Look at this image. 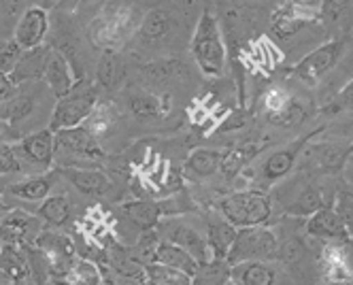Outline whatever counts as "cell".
<instances>
[{
	"mask_svg": "<svg viewBox=\"0 0 353 285\" xmlns=\"http://www.w3.org/2000/svg\"><path fill=\"white\" fill-rule=\"evenodd\" d=\"M219 215L230 222L234 228L264 226L272 213V202L262 190H239L221 196L217 202Z\"/></svg>",
	"mask_w": 353,
	"mask_h": 285,
	"instance_id": "obj_1",
	"label": "cell"
},
{
	"mask_svg": "<svg viewBox=\"0 0 353 285\" xmlns=\"http://www.w3.org/2000/svg\"><path fill=\"white\" fill-rule=\"evenodd\" d=\"M192 56L198 68L209 77H219L225 68V45L221 39L219 23L215 15L205 9L198 17L196 30L192 35Z\"/></svg>",
	"mask_w": 353,
	"mask_h": 285,
	"instance_id": "obj_2",
	"label": "cell"
},
{
	"mask_svg": "<svg viewBox=\"0 0 353 285\" xmlns=\"http://www.w3.org/2000/svg\"><path fill=\"white\" fill-rule=\"evenodd\" d=\"M353 151V141H311L298 158V170L311 177L341 175Z\"/></svg>",
	"mask_w": 353,
	"mask_h": 285,
	"instance_id": "obj_3",
	"label": "cell"
},
{
	"mask_svg": "<svg viewBox=\"0 0 353 285\" xmlns=\"http://www.w3.org/2000/svg\"><path fill=\"white\" fill-rule=\"evenodd\" d=\"M98 105V92L96 86L88 81H77L70 94L58 98L52 119H49V130L58 132L66 128H77L88 121L92 111Z\"/></svg>",
	"mask_w": 353,
	"mask_h": 285,
	"instance_id": "obj_4",
	"label": "cell"
},
{
	"mask_svg": "<svg viewBox=\"0 0 353 285\" xmlns=\"http://www.w3.org/2000/svg\"><path fill=\"white\" fill-rule=\"evenodd\" d=\"M279 239L270 228H239V235L234 239V245L225 257L228 266L241 264V262H274L279 260Z\"/></svg>",
	"mask_w": 353,
	"mask_h": 285,
	"instance_id": "obj_5",
	"label": "cell"
},
{
	"mask_svg": "<svg viewBox=\"0 0 353 285\" xmlns=\"http://www.w3.org/2000/svg\"><path fill=\"white\" fill-rule=\"evenodd\" d=\"M345 47H347V39H334V41H327V43L319 45L317 49H313L311 54H307L294 66V75L300 81L315 86L339 64V60L345 54Z\"/></svg>",
	"mask_w": 353,
	"mask_h": 285,
	"instance_id": "obj_6",
	"label": "cell"
},
{
	"mask_svg": "<svg viewBox=\"0 0 353 285\" xmlns=\"http://www.w3.org/2000/svg\"><path fill=\"white\" fill-rule=\"evenodd\" d=\"M321 130H323V128H317V130H313V132H309L305 137H300V139L292 141L290 145H285L281 149H276L274 153H270L268 158H266V162L262 164V168H260V184L270 186V184H276V181H281L283 177H288L296 168L302 149H305L307 143H311Z\"/></svg>",
	"mask_w": 353,
	"mask_h": 285,
	"instance_id": "obj_7",
	"label": "cell"
},
{
	"mask_svg": "<svg viewBox=\"0 0 353 285\" xmlns=\"http://www.w3.org/2000/svg\"><path fill=\"white\" fill-rule=\"evenodd\" d=\"M13 151L17 153V158H23L28 164L39 166L41 170H47L54 166L56 158V135L45 128V130L32 132L28 137H23L13 145Z\"/></svg>",
	"mask_w": 353,
	"mask_h": 285,
	"instance_id": "obj_8",
	"label": "cell"
},
{
	"mask_svg": "<svg viewBox=\"0 0 353 285\" xmlns=\"http://www.w3.org/2000/svg\"><path fill=\"white\" fill-rule=\"evenodd\" d=\"M49 30V13L47 9L32 5L23 11V15L19 17L17 26H15V32L13 39L21 45V49H34L41 47L45 37Z\"/></svg>",
	"mask_w": 353,
	"mask_h": 285,
	"instance_id": "obj_9",
	"label": "cell"
},
{
	"mask_svg": "<svg viewBox=\"0 0 353 285\" xmlns=\"http://www.w3.org/2000/svg\"><path fill=\"white\" fill-rule=\"evenodd\" d=\"M54 135H56V151L79 155V158H88V160H98L100 155H103L98 139L85 126L66 128V130H58Z\"/></svg>",
	"mask_w": 353,
	"mask_h": 285,
	"instance_id": "obj_10",
	"label": "cell"
},
{
	"mask_svg": "<svg viewBox=\"0 0 353 285\" xmlns=\"http://www.w3.org/2000/svg\"><path fill=\"white\" fill-rule=\"evenodd\" d=\"M43 79L47 81L49 90H52V94L56 98L70 94L72 88L77 86L72 68H70V64H68V60L62 51H49L47 62H45V70H43Z\"/></svg>",
	"mask_w": 353,
	"mask_h": 285,
	"instance_id": "obj_11",
	"label": "cell"
},
{
	"mask_svg": "<svg viewBox=\"0 0 353 285\" xmlns=\"http://www.w3.org/2000/svg\"><path fill=\"white\" fill-rule=\"evenodd\" d=\"M307 232L315 239H323V241H343L349 243V230L345 228V224L341 222V217L336 215V211L332 209V204L323 206L317 213H313L307 222Z\"/></svg>",
	"mask_w": 353,
	"mask_h": 285,
	"instance_id": "obj_12",
	"label": "cell"
},
{
	"mask_svg": "<svg viewBox=\"0 0 353 285\" xmlns=\"http://www.w3.org/2000/svg\"><path fill=\"white\" fill-rule=\"evenodd\" d=\"M168 241L183 247L188 253H192L196 257V262L200 266H207L213 262V253H211V247L207 243V239L196 232L194 228H188V226H170L168 230Z\"/></svg>",
	"mask_w": 353,
	"mask_h": 285,
	"instance_id": "obj_13",
	"label": "cell"
},
{
	"mask_svg": "<svg viewBox=\"0 0 353 285\" xmlns=\"http://www.w3.org/2000/svg\"><path fill=\"white\" fill-rule=\"evenodd\" d=\"M60 175L68 181V184L88 196H103L111 190V181L105 173L90 170V168H62Z\"/></svg>",
	"mask_w": 353,
	"mask_h": 285,
	"instance_id": "obj_14",
	"label": "cell"
},
{
	"mask_svg": "<svg viewBox=\"0 0 353 285\" xmlns=\"http://www.w3.org/2000/svg\"><path fill=\"white\" fill-rule=\"evenodd\" d=\"M0 271L17 285H23L32 277L28 251L23 249V245H11V243L3 245V251H0Z\"/></svg>",
	"mask_w": 353,
	"mask_h": 285,
	"instance_id": "obj_15",
	"label": "cell"
},
{
	"mask_svg": "<svg viewBox=\"0 0 353 285\" xmlns=\"http://www.w3.org/2000/svg\"><path fill=\"white\" fill-rule=\"evenodd\" d=\"M345 243H332L325 245L321 253V271L325 281H347L353 279V260L347 253Z\"/></svg>",
	"mask_w": 353,
	"mask_h": 285,
	"instance_id": "obj_16",
	"label": "cell"
},
{
	"mask_svg": "<svg viewBox=\"0 0 353 285\" xmlns=\"http://www.w3.org/2000/svg\"><path fill=\"white\" fill-rule=\"evenodd\" d=\"M41 217L26 213V211H11L3 222H0V241L11 245H23L28 232L32 228H39Z\"/></svg>",
	"mask_w": 353,
	"mask_h": 285,
	"instance_id": "obj_17",
	"label": "cell"
},
{
	"mask_svg": "<svg viewBox=\"0 0 353 285\" xmlns=\"http://www.w3.org/2000/svg\"><path fill=\"white\" fill-rule=\"evenodd\" d=\"M230 277L239 285H276V268L270 262H241L230 266Z\"/></svg>",
	"mask_w": 353,
	"mask_h": 285,
	"instance_id": "obj_18",
	"label": "cell"
},
{
	"mask_svg": "<svg viewBox=\"0 0 353 285\" xmlns=\"http://www.w3.org/2000/svg\"><path fill=\"white\" fill-rule=\"evenodd\" d=\"M47 56H49V49L43 47V45L41 47H34V49H28V51H23V56H21L17 68L9 77L11 83L13 86H19V83H28L32 79H39V77H43Z\"/></svg>",
	"mask_w": 353,
	"mask_h": 285,
	"instance_id": "obj_19",
	"label": "cell"
},
{
	"mask_svg": "<svg viewBox=\"0 0 353 285\" xmlns=\"http://www.w3.org/2000/svg\"><path fill=\"white\" fill-rule=\"evenodd\" d=\"M54 184H56V175H39V177L15 181V184L7 188V192L15 198L28 200V202H43L52 194Z\"/></svg>",
	"mask_w": 353,
	"mask_h": 285,
	"instance_id": "obj_20",
	"label": "cell"
},
{
	"mask_svg": "<svg viewBox=\"0 0 353 285\" xmlns=\"http://www.w3.org/2000/svg\"><path fill=\"white\" fill-rule=\"evenodd\" d=\"M154 262L172 266V268H176V271H183V273H188L190 277H196L198 271H200V264L196 262V257H194L192 253H188L183 247L174 245V243H170V241H164V243L158 245L156 255H154Z\"/></svg>",
	"mask_w": 353,
	"mask_h": 285,
	"instance_id": "obj_21",
	"label": "cell"
},
{
	"mask_svg": "<svg viewBox=\"0 0 353 285\" xmlns=\"http://www.w3.org/2000/svg\"><path fill=\"white\" fill-rule=\"evenodd\" d=\"M236 235H239V228H234L230 222H225L223 217L209 224V237H207V243H209V247H211L213 260L225 262V257H228V253H230V249H232V245H234Z\"/></svg>",
	"mask_w": 353,
	"mask_h": 285,
	"instance_id": "obj_22",
	"label": "cell"
},
{
	"mask_svg": "<svg viewBox=\"0 0 353 285\" xmlns=\"http://www.w3.org/2000/svg\"><path fill=\"white\" fill-rule=\"evenodd\" d=\"M327 204L330 202H325L321 188L315 184H307L305 188H300L296 198L285 206V213L298 215V217H311L313 213H317L319 209H323V206H327Z\"/></svg>",
	"mask_w": 353,
	"mask_h": 285,
	"instance_id": "obj_23",
	"label": "cell"
},
{
	"mask_svg": "<svg viewBox=\"0 0 353 285\" xmlns=\"http://www.w3.org/2000/svg\"><path fill=\"white\" fill-rule=\"evenodd\" d=\"M123 213L137 228L145 232V230H154L160 224L162 206L151 200H132L123 204Z\"/></svg>",
	"mask_w": 353,
	"mask_h": 285,
	"instance_id": "obj_24",
	"label": "cell"
},
{
	"mask_svg": "<svg viewBox=\"0 0 353 285\" xmlns=\"http://www.w3.org/2000/svg\"><path fill=\"white\" fill-rule=\"evenodd\" d=\"M170 109V96L168 94H132L130 96V111L139 119H156L166 115Z\"/></svg>",
	"mask_w": 353,
	"mask_h": 285,
	"instance_id": "obj_25",
	"label": "cell"
},
{
	"mask_svg": "<svg viewBox=\"0 0 353 285\" xmlns=\"http://www.w3.org/2000/svg\"><path fill=\"white\" fill-rule=\"evenodd\" d=\"M123 75H125L123 60L115 51H105V56L100 58L96 68V83L105 90H115L123 81Z\"/></svg>",
	"mask_w": 353,
	"mask_h": 285,
	"instance_id": "obj_26",
	"label": "cell"
},
{
	"mask_svg": "<svg viewBox=\"0 0 353 285\" xmlns=\"http://www.w3.org/2000/svg\"><path fill=\"white\" fill-rule=\"evenodd\" d=\"M223 153L221 149H209V147H198L188 155V162L185 168L198 177H211L219 170L221 160H223Z\"/></svg>",
	"mask_w": 353,
	"mask_h": 285,
	"instance_id": "obj_27",
	"label": "cell"
},
{
	"mask_svg": "<svg viewBox=\"0 0 353 285\" xmlns=\"http://www.w3.org/2000/svg\"><path fill=\"white\" fill-rule=\"evenodd\" d=\"M15 90H11L3 100H0V121H9V124H17L21 119H26L32 109H34V100L30 94H13Z\"/></svg>",
	"mask_w": 353,
	"mask_h": 285,
	"instance_id": "obj_28",
	"label": "cell"
},
{
	"mask_svg": "<svg viewBox=\"0 0 353 285\" xmlns=\"http://www.w3.org/2000/svg\"><path fill=\"white\" fill-rule=\"evenodd\" d=\"M311 19H313L311 15L302 13V11H298V9H294L292 5L285 3L279 11L272 15V30H274L276 37L285 39V37L296 35L302 26H307Z\"/></svg>",
	"mask_w": 353,
	"mask_h": 285,
	"instance_id": "obj_29",
	"label": "cell"
},
{
	"mask_svg": "<svg viewBox=\"0 0 353 285\" xmlns=\"http://www.w3.org/2000/svg\"><path fill=\"white\" fill-rule=\"evenodd\" d=\"M174 26L172 21V15L166 11V9H151L145 17H143V23H141V37L147 41V43H156L160 39H164L170 28Z\"/></svg>",
	"mask_w": 353,
	"mask_h": 285,
	"instance_id": "obj_30",
	"label": "cell"
},
{
	"mask_svg": "<svg viewBox=\"0 0 353 285\" xmlns=\"http://www.w3.org/2000/svg\"><path fill=\"white\" fill-rule=\"evenodd\" d=\"M143 268H145L147 281L156 283V285H194V277H190L183 271H176L172 266L160 264V262L145 264Z\"/></svg>",
	"mask_w": 353,
	"mask_h": 285,
	"instance_id": "obj_31",
	"label": "cell"
},
{
	"mask_svg": "<svg viewBox=\"0 0 353 285\" xmlns=\"http://www.w3.org/2000/svg\"><path fill=\"white\" fill-rule=\"evenodd\" d=\"M37 215L49 226H64L70 217V202L66 196H47L37 209Z\"/></svg>",
	"mask_w": 353,
	"mask_h": 285,
	"instance_id": "obj_32",
	"label": "cell"
},
{
	"mask_svg": "<svg viewBox=\"0 0 353 285\" xmlns=\"http://www.w3.org/2000/svg\"><path fill=\"white\" fill-rule=\"evenodd\" d=\"M256 153H258V149L251 147V145H247V147H234L230 151H225L223 153V160H221V166H219V173L223 175L225 181L234 179L251 160H254Z\"/></svg>",
	"mask_w": 353,
	"mask_h": 285,
	"instance_id": "obj_33",
	"label": "cell"
},
{
	"mask_svg": "<svg viewBox=\"0 0 353 285\" xmlns=\"http://www.w3.org/2000/svg\"><path fill=\"white\" fill-rule=\"evenodd\" d=\"M64 281L66 285H103V273L92 260H74Z\"/></svg>",
	"mask_w": 353,
	"mask_h": 285,
	"instance_id": "obj_34",
	"label": "cell"
},
{
	"mask_svg": "<svg viewBox=\"0 0 353 285\" xmlns=\"http://www.w3.org/2000/svg\"><path fill=\"white\" fill-rule=\"evenodd\" d=\"M266 117L274 126L292 128V126H298V124H302V121L307 119V109H305V105H302L300 100H294L292 98L283 109H279L276 113H268Z\"/></svg>",
	"mask_w": 353,
	"mask_h": 285,
	"instance_id": "obj_35",
	"label": "cell"
},
{
	"mask_svg": "<svg viewBox=\"0 0 353 285\" xmlns=\"http://www.w3.org/2000/svg\"><path fill=\"white\" fill-rule=\"evenodd\" d=\"M332 209L336 211V215L341 217V222L349 230V237L353 239V186L347 184L345 188L336 190Z\"/></svg>",
	"mask_w": 353,
	"mask_h": 285,
	"instance_id": "obj_36",
	"label": "cell"
},
{
	"mask_svg": "<svg viewBox=\"0 0 353 285\" xmlns=\"http://www.w3.org/2000/svg\"><path fill=\"white\" fill-rule=\"evenodd\" d=\"M113 121H115V111L109 105H96V109L92 111V115L88 117V121L83 126L96 139H100L103 135L109 132V128L113 126Z\"/></svg>",
	"mask_w": 353,
	"mask_h": 285,
	"instance_id": "obj_37",
	"label": "cell"
},
{
	"mask_svg": "<svg viewBox=\"0 0 353 285\" xmlns=\"http://www.w3.org/2000/svg\"><path fill=\"white\" fill-rule=\"evenodd\" d=\"M23 51L26 49H21V45L15 39L5 45H0V72L11 77V72L17 68V64L23 56Z\"/></svg>",
	"mask_w": 353,
	"mask_h": 285,
	"instance_id": "obj_38",
	"label": "cell"
},
{
	"mask_svg": "<svg viewBox=\"0 0 353 285\" xmlns=\"http://www.w3.org/2000/svg\"><path fill=\"white\" fill-rule=\"evenodd\" d=\"M21 164L17 153L13 151V145H0V175H11L19 173Z\"/></svg>",
	"mask_w": 353,
	"mask_h": 285,
	"instance_id": "obj_39",
	"label": "cell"
},
{
	"mask_svg": "<svg viewBox=\"0 0 353 285\" xmlns=\"http://www.w3.org/2000/svg\"><path fill=\"white\" fill-rule=\"evenodd\" d=\"M302 253H305V245H302L300 239H290L283 245H279V260H283L288 264L298 262Z\"/></svg>",
	"mask_w": 353,
	"mask_h": 285,
	"instance_id": "obj_40",
	"label": "cell"
},
{
	"mask_svg": "<svg viewBox=\"0 0 353 285\" xmlns=\"http://www.w3.org/2000/svg\"><path fill=\"white\" fill-rule=\"evenodd\" d=\"M292 100V96L285 90H270L264 96V107H266V115L268 113H276L279 109H283L288 102Z\"/></svg>",
	"mask_w": 353,
	"mask_h": 285,
	"instance_id": "obj_41",
	"label": "cell"
},
{
	"mask_svg": "<svg viewBox=\"0 0 353 285\" xmlns=\"http://www.w3.org/2000/svg\"><path fill=\"white\" fill-rule=\"evenodd\" d=\"M349 3H351V0H323L321 15L325 19H339L349 9Z\"/></svg>",
	"mask_w": 353,
	"mask_h": 285,
	"instance_id": "obj_42",
	"label": "cell"
},
{
	"mask_svg": "<svg viewBox=\"0 0 353 285\" xmlns=\"http://www.w3.org/2000/svg\"><path fill=\"white\" fill-rule=\"evenodd\" d=\"M288 5H292L294 9L307 13L311 17H315L317 13H321V5L323 0H288Z\"/></svg>",
	"mask_w": 353,
	"mask_h": 285,
	"instance_id": "obj_43",
	"label": "cell"
},
{
	"mask_svg": "<svg viewBox=\"0 0 353 285\" xmlns=\"http://www.w3.org/2000/svg\"><path fill=\"white\" fill-rule=\"evenodd\" d=\"M334 111H341V109H351L353 107V79L339 92V96L334 98L332 102Z\"/></svg>",
	"mask_w": 353,
	"mask_h": 285,
	"instance_id": "obj_44",
	"label": "cell"
},
{
	"mask_svg": "<svg viewBox=\"0 0 353 285\" xmlns=\"http://www.w3.org/2000/svg\"><path fill=\"white\" fill-rule=\"evenodd\" d=\"M341 175L345 177V181H347L349 186H353V151H351V155L347 158V164H345V168H343Z\"/></svg>",
	"mask_w": 353,
	"mask_h": 285,
	"instance_id": "obj_45",
	"label": "cell"
},
{
	"mask_svg": "<svg viewBox=\"0 0 353 285\" xmlns=\"http://www.w3.org/2000/svg\"><path fill=\"white\" fill-rule=\"evenodd\" d=\"M325 285H353V279H347V281H325Z\"/></svg>",
	"mask_w": 353,
	"mask_h": 285,
	"instance_id": "obj_46",
	"label": "cell"
},
{
	"mask_svg": "<svg viewBox=\"0 0 353 285\" xmlns=\"http://www.w3.org/2000/svg\"><path fill=\"white\" fill-rule=\"evenodd\" d=\"M223 285H239V283H236V281H234L232 277H228V279L223 281Z\"/></svg>",
	"mask_w": 353,
	"mask_h": 285,
	"instance_id": "obj_47",
	"label": "cell"
},
{
	"mask_svg": "<svg viewBox=\"0 0 353 285\" xmlns=\"http://www.w3.org/2000/svg\"><path fill=\"white\" fill-rule=\"evenodd\" d=\"M5 121H0V137H3V132H5V126H3Z\"/></svg>",
	"mask_w": 353,
	"mask_h": 285,
	"instance_id": "obj_48",
	"label": "cell"
},
{
	"mask_svg": "<svg viewBox=\"0 0 353 285\" xmlns=\"http://www.w3.org/2000/svg\"><path fill=\"white\" fill-rule=\"evenodd\" d=\"M3 206H5V198L0 196V211H3Z\"/></svg>",
	"mask_w": 353,
	"mask_h": 285,
	"instance_id": "obj_49",
	"label": "cell"
},
{
	"mask_svg": "<svg viewBox=\"0 0 353 285\" xmlns=\"http://www.w3.org/2000/svg\"><path fill=\"white\" fill-rule=\"evenodd\" d=\"M3 245H5V243H3V241H0V251H3Z\"/></svg>",
	"mask_w": 353,
	"mask_h": 285,
	"instance_id": "obj_50",
	"label": "cell"
},
{
	"mask_svg": "<svg viewBox=\"0 0 353 285\" xmlns=\"http://www.w3.org/2000/svg\"><path fill=\"white\" fill-rule=\"evenodd\" d=\"M145 285H156V283H151V281H147V283H145Z\"/></svg>",
	"mask_w": 353,
	"mask_h": 285,
	"instance_id": "obj_51",
	"label": "cell"
}]
</instances>
